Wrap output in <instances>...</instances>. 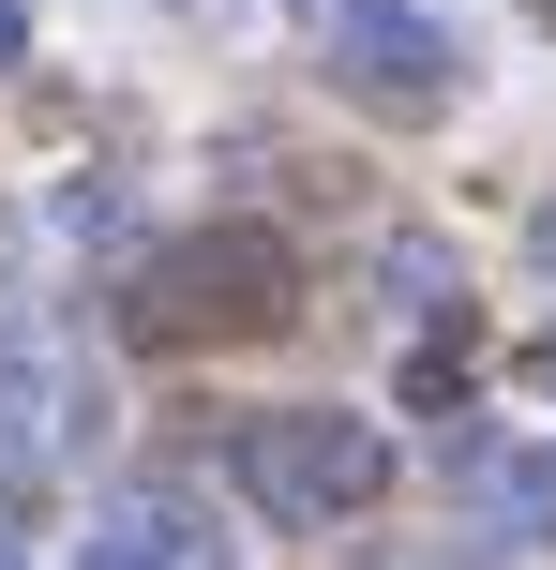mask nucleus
I'll return each instance as SVG.
<instances>
[{
    "mask_svg": "<svg viewBox=\"0 0 556 570\" xmlns=\"http://www.w3.org/2000/svg\"><path fill=\"white\" fill-rule=\"evenodd\" d=\"M286 315H301V256L271 226H196L120 285L136 345H241V331H286Z\"/></svg>",
    "mask_w": 556,
    "mask_h": 570,
    "instance_id": "obj_1",
    "label": "nucleus"
},
{
    "mask_svg": "<svg viewBox=\"0 0 556 570\" xmlns=\"http://www.w3.org/2000/svg\"><path fill=\"white\" fill-rule=\"evenodd\" d=\"M407 405H421V421H451V405H467V331H451V345H421V361H407Z\"/></svg>",
    "mask_w": 556,
    "mask_h": 570,
    "instance_id": "obj_7",
    "label": "nucleus"
},
{
    "mask_svg": "<svg viewBox=\"0 0 556 570\" xmlns=\"http://www.w3.org/2000/svg\"><path fill=\"white\" fill-rule=\"evenodd\" d=\"M301 16H316V0H301Z\"/></svg>",
    "mask_w": 556,
    "mask_h": 570,
    "instance_id": "obj_12",
    "label": "nucleus"
},
{
    "mask_svg": "<svg viewBox=\"0 0 556 570\" xmlns=\"http://www.w3.org/2000/svg\"><path fill=\"white\" fill-rule=\"evenodd\" d=\"M377 481H391V435L361 421V405H256V421H241L256 525H347V511H377Z\"/></svg>",
    "mask_w": 556,
    "mask_h": 570,
    "instance_id": "obj_2",
    "label": "nucleus"
},
{
    "mask_svg": "<svg viewBox=\"0 0 556 570\" xmlns=\"http://www.w3.org/2000/svg\"><path fill=\"white\" fill-rule=\"evenodd\" d=\"M527 256H542V271H556V196H542V226H527Z\"/></svg>",
    "mask_w": 556,
    "mask_h": 570,
    "instance_id": "obj_9",
    "label": "nucleus"
},
{
    "mask_svg": "<svg viewBox=\"0 0 556 570\" xmlns=\"http://www.w3.org/2000/svg\"><path fill=\"white\" fill-rule=\"evenodd\" d=\"M542 391H556V331H542Z\"/></svg>",
    "mask_w": 556,
    "mask_h": 570,
    "instance_id": "obj_10",
    "label": "nucleus"
},
{
    "mask_svg": "<svg viewBox=\"0 0 556 570\" xmlns=\"http://www.w3.org/2000/svg\"><path fill=\"white\" fill-rule=\"evenodd\" d=\"M331 16V90L377 120H437L451 90H467V46H451L421 0H316Z\"/></svg>",
    "mask_w": 556,
    "mask_h": 570,
    "instance_id": "obj_3",
    "label": "nucleus"
},
{
    "mask_svg": "<svg viewBox=\"0 0 556 570\" xmlns=\"http://www.w3.org/2000/svg\"><path fill=\"white\" fill-rule=\"evenodd\" d=\"M76 570H226V556H211V525L181 511V495H136V511L90 525V556H76Z\"/></svg>",
    "mask_w": 556,
    "mask_h": 570,
    "instance_id": "obj_5",
    "label": "nucleus"
},
{
    "mask_svg": "<svg viewBox=\"0 0 556 570\" xmlns=\"http://www.w3.org/2000/svg\"><path fill=\"white\" fill-rule=\"evenodd\" d=\"M0 570H16V556H0Z\"/></svg>",
    "mask_w": 556,
    "mask_h": 570,
    "instance_id": "obj_13",
    "label": "nucleus"
},
{
    "mask_svg": "<svg viewBox=\"0 0 556 570\" xmlns=\"http://www.w3.org/2000/svg\"><path fill=\"white\" fill-rule=\"evenodd\" d=\"M76 435H90L76 345H60V331H0V495H46Z\"/></svg>",
    "mask_w": 556,
    "mask_h": 570,
    "instance_id": "obj_4",
    "label": "nucleus"
},
{
    "mask_svg": "<svg viewBox=\"0 0 556 570\" xmlns=\"http://www.w3.org/2000/svg\"><path fill=\"white\" fill-rule=\"evenodd\" d=\"M181 16H226V0H181Z\"/></svg>",
    "mask_w": 556,
    "mask_h": 570,
    "instance_id": "obj_11",
    "label": "nucleus"
},
{
    "mask_svg": "<svg viewBox=\"0 0 556 570\" xmlns=\"http://www.w3.org/2000/svg\"><path fill=\"white\" fill-rule=\"evenodd\" d=\"M16 60H30V30H16V0H0V76H16Z\"/></svg>",
    "mask_w": 556,
    "mask_h": 570,
    "instance_id": "obj_8",
    "label": "nucleus"
},
{
    "mask_svg": "<svg viewBox=\"0 0 556 570\" xmlns=\"http://www.w3.org/2000/svg\"><path fill=\"white\" fill-rule=\"evenodd\" d=\"M377 271H391V301H407V315H467V271H451L421 226H391V256H377Z\"/></svg>",
    "mask_w": 556,
    "mask_h": 570,
    "instance_id": "obj_6",
    "label": "nucleus"
}]
</instances>
